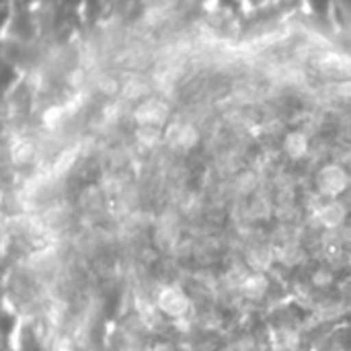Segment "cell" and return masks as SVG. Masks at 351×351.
<instances>
[{
    "label": "cell",
    "instance_id": "cell-1",
    "mask_svg": "<svg viewBox=\"0 0 351 351\" xmlns=\"http://www.w3.org/2000/svg\"><path fill=\"white\" fill-rule=\"evenodd\" d=\"M154 304H156L158 313L173 323L187 321L189 313L193 308L191 298L187 296V292L181 286H162L154 298Z\"/></svg>",
    "mask_w": 351,
    "mask_h": 351
},
{
    "label": "cell",
    "instance_id": "cell-2",
    "mask_svg": "<svg viewBox=\"0 0 351 351\" xmlns=\"http://www.w3.org/2000/svg\"><path fill=\"white\" fill-rule=\"evenodd\" d=\"M315 218L317 222L323 226V228H329V230H335L339 228L346 218H348V208L337 202V199H329L327 204H323L317 212H315Z\"/></svg>",
    "mask_w": 351,
    "mask_h": 351
},
{
    "label": "cell",
    "instance_id": "cell-3",
    "mask_svg": "<svg viewBox=\"0 0 351 351\" xmlns=\"http://www.w3.org/2000/svg\"><path fill=\"white\" fill-rule=\"evenodd\" d=\"M319 187L321 191L329 197V199H335L337 195H341L348 187V177L337 171V169H331L329 173L323 175V179L319 181Z\"/></svg>",
    "mask_w": 351,
    "mask_h": 351
}]
</instances>
